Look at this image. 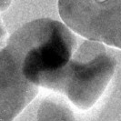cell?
Segmentation results:
<instances>
[{
  "label": "cell",
  "mask_w": 121,
  "mask_h": 121,
  "mask_svg": "<svg viewBox=\"0 0 121 121\" xmlns=\"http://www.w3.org/2000/svg\"><path fill=\"white\" fill-rule=\"evenodd\" d=\"M77 46L76 37L62 23L41 18L15 31L4 49L23 76L38 86L39 78L65 67Z\"/></svg>",
  "instance_id": "6da1fadb"
},
{
  "label": "cell",
  "mask_w": 121,
  "mask_h": 121,
  "mask_svg": "<svg viewBox=\"0 0 121 121\" xmlns=\"http://www.w3.org/2000/svg\"><path fill=\"white\" fill-rule=\"evenodd\" d=\"M117 61L102 44L86 40L65 67L42 75L38 86L66 95L76 107L88 109L101 97L115 72Z\"/></svg>",
  "instance_id": "7a4b0ae2"
},
{
  "label": "cell",
  "mask_w": 121,
  "mask_h": 121,
  "mask_svg": "<svg viewBox=\"0 0 121 121\" xmlns=\"http://www.w3.org/2000/svg\"><path fill=\"white\" fill-rule=\"evenodd\" d=\"M58 12L80 36L121 49V0H59Z\"/></svg>",
  "instance_id": "3957f363"
},
{
  "label": "cell",
  "mask_w": 121,
  "mask_h": 121,
  "mask_svg": "<svg viewBox=\"0 0 121 121\" xmlns=\"http://www.w3.org/2000/svg\"><path fill=\"white\" fill-rule=\"evenodd\" d=\"M0 121H13L35 98L38 86L23 76L17 63L4 49L0 63Z\"/></svg>",
  "instance_id": "277c9868"
},
{
  "label": "cell",
  "mask_w": 121,
  "mask_h": 121,
  "mask_svg": "<svg viewBox=\"0 0 121 121\" xmlns=\"http://www.w3.org/2000/svg\"><path fill=\"white\" fill-rule=\"evenodd\" d=\"M37 121H76V119L67 104L53 98H46L38 108Z\"/></svg>",
  "instance_id": "5b68a950"
},
{
  "label": "cell",
  "mask_w": 121,
  "mask_h": 121,
  "mask_svg": "<svg viewBox=\"0 0 121 121\" xmlns=\"http://www.w3.org/2000/svg\"><path fill=\"white\" fill-rule=\"evenodd\" d=\"M10 2L11 0H1V10L4 11L5 9H6L9 6Z\"/></svg>",
  "instance_id": "8992f818"
}]
</instances>
